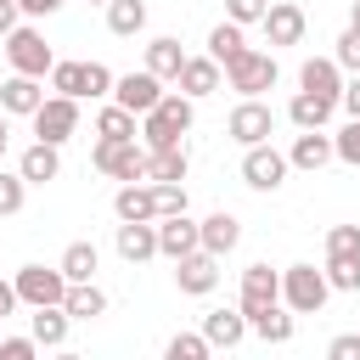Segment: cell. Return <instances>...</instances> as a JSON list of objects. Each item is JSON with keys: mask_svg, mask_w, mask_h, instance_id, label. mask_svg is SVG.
Wrapping results in <instances>:
<instances>
[{"mask_svg": "<svg viewBox=\"0 0 360 360\" xmlns=\"http://www.w3.org/2000/svg\"><path fill=\"white\" fill-rule=\"evenodd\" d=\"M242 51H248V39H242V22H231V17H225V22H214V28H208V56H214L219 68H225V62H236Z\"/></svg>", "mask_w": 360, "mask_h": 360, "instance_id": "f546056e", "label": "cell"}, {"mask_svg": "<svg viewBox=\"0 0 360 360\" xmlns=\"http://www.w3.org/2000/svg\"><path fill=\"white\" fill-rule=\"evenodd\" d=\"M112 84H118V73L107 62H84V96L90 101H112Z\"/></svg>", "mask_w": 360, "mask_h": 360, "instance_id": "74e56055", "label": "cell"}, {"mask_svg": "<svg viewBox=\"0 0 360 360\" xmlns=\"http://www.w3.org/2000/svg\"><path fill=\"white\" fill-rule=\"evenodd\" d=\"M39 101H45V79H34V73H11L0 84V112L6 118H34Z\"/></svg>", "mask_w": 360, "mask_h": 360, "instance_id": "9a60e30c", "label": "cell"}, {"mask_svg": "<svg viewBox=\"0 0 360 360\" xmlns=\"http://www.w3.org/2000/svg\"><path fill=\"white\" fill-rule=\"evenodd\" d=\"M236 242H242V219H236L231 208H214V214L202 219V248L225 259V253H236Z\"/></svg>", "mask_w": 360, "mask_h": 360, "instance_id": "cb8c5ba5", "label": "cell"}, {"mask_svg": "<svg viewBox=\"0 0 360 360\" xmlns=\"http://www.w3.org/2000/svg\"><path fill=\"white\" fill-rule=\"evenodd\" d=\"M45 79H51L56 96H79V101H84V62H56Z\"/></svg>", "mask_w": 360, "mask_h": 360, "instance_id": "8d00e7d4", "label": "cell"}, {"mask_svg": "<svg viewBox=\"0 0 360 360\" xmlns=\"http://www.w3.org/2000/svg\"><path fill=\"white\" fill-rule=\"evenodd\" d=\"M101 11H107V34H118V39H135L146 28V0H107Z\"/></svg>", "mask_w": 360, "mask_h": 360, "instance_id": "83f0119b", "label": "cell"}, {"mask_svg": "<svg viewBox=\"0 0 360 360\" xmlns=\"http://www.w3.org/2000/svg\"><path fill=\"white\" fill-rule=\"evenodd\" d=\"M236 304H242V315H259V309L281 304V270L248 264V270H242V287H236Z\"/></svg>", "mask_w": 360, "mask_h": 360, "instance_id": "7c38bea8", "label": "cell"}, {"mask_svg": "<svg viewBox=\"0 0 360 360\" xmlns=\"http://www.w3.org/2000/svg\"><path fill=\"white\" fill-rule=\"evenodd\" d=\"M28 332L39 338V349H62L68 332H73V315H68L62 304H39V309L28 315Z\"/></svg>", "mask_w": 360, "mask_h": 360, "instance_id": "603a6c76", "label": "cell"}, {"mask_svg": "<svg viewBox=\"0 0 360 360\" xmlns=\"http://www.w3.org/2000/svg\"><path fill=\"white\" fill-rule=\"evenodd\" d=\"M326 360H360V332H338L326 343Z\"/></svg>", "mask_w": 360, "mask_h": 360, "instance_id": "f6af8a7d", "label": "cell"}, {"mask_svg": "<svg viewBox=\"0 0 360 360\" xmlns=\"http://www.w3.org/2000/svg\"><path fill=\"white\" fill-rule=\"evenodd\" d=\"M174 287H180L186 298H208V292L219 287V253H208V248H197V253H186V259H174Z\"/></svg>", "mask_w": 360, "mask_h": 360, "instance_id": "30bf717a", "label": "cell"}, {"mask_svg": "<svg viewBox=\"0 0 360 360\" xmlns=\"http://www.w3.org/2000/svg\"><path fill=\"white\" fill-rule=\"evenodd\" d=\"M90 6H107V0H90Z\"/></svg>", "mask_w": 360, "mask_h": 360, "instance_id": "f5cc1de1", "label": "cell"}, {"mask_svg": "<svg viewBox=\"0 0 360 360\" xmlns=\"http://www.w3.org/2000/svg\"><path fill=\"white\" fill-rule=\"evenodd\" d=\"M22 6V17H51V11H62L68 0H17Z\"/></svg>", "mask_w": 360, "mask_h": 360, "instance_id": "7dc6e473", "label": "cell"}, {"mask_svg": "<svg viewBox=\"0 0 360 360\" xmlns=\"http://www.w3.org/2000/svg\"><path fill=\"white\" fill-rule=\"evenodd\" d=\"M332 152H338V163H349V169H360V118H349L338 135H332Z\"/></svg>", "mask_w": 360, "mask_h": 360, "instance_id": "ab89813d", "label": "cell"}, {"mask_svg": "<svg viewBox=\"0 0 360 360\" xmlns=\"http://www.w3.org/2000/svg\"><path fill=\"white\" fill-rule=\"evenodd\" d=\"M264 39H270V51H281V45H298L304 39V28H309V17H304V6L298 0H270V11H264Z\"/></svg>", "mask_w": 360, "mask_h": 360, "instance_id": "4fadbf2b", "label": "cell"}, {"mask_svg": "<svg viewBox=\"0 0 360 360\" xmlns=\"http://www.w3.org/2000/svg\"><path fill=\"white\" fill-rule=\"evenodd\" d=\"M39 354V338L28 332V338H0V360H34Z\"/></svg>", "mask_w": 360, "mask_h": 360, "instance_id": "ee69618b", "label": "cell"}, {"mask_svg": "<svg viewBox=\"0 0 360 360\" xmlns=\"http://www.w3.org/2000/svg\"><path fill=\"white\" fill-rule=\"evenodd\" d=\"M62 309H68L73 321H101V315H107V292H101L96 281H68Z\"/></svg>", "mask_w": 360, "mask_h": 360, "instance_id": "4316f807", "label": "cell"}, {"mask_svg": "<svg viewBox=\"0 0 360 360\" xmlns=\"http://www.w3.org/2000/svg\"><path fill=\"white\" fill-rule=\"evenodd\" d=\"M332 158H338V152H332V135H326V129H298L292 146H287V163H292L298 174H321Z\"/></svg>", "mask_w": 360, "mask_h": 360, "instance_id": "2e32d148", "label": "cell"}, {"mask_svg": "<svg viewBox=\"0 0 360 360\" xmlns=\"http://www.w3.org/2000/svg\"><path fill=\"white\" fill-rule=\"evenodd\" d=\"M17 304H22V298H17V281H0V321H6Z\"/></svg>", "mask_w": 360, "mask_h": 360, "instance_id": "681fc988", "label": "cell"}, {"mask_svg": "<svg viewBox=\"0 0 360 360\" xmlns=\"http://www.w3.org/2000/svg\"><path fill=\"white\" fill-rule=\"evenodd\" d=\"M56 264H62V276H68V281H96V270H101V253H96V242H68Z\"/></svg>", "mask_w": 360, "mask_h": 360, "instance_id": "f1b7e54d", "label": "cell"}, {"mask_svg": "<svg viewBox=\"0 0 360 360\" xmlns=\"http://www.w3.org/2000/svg\"><path fill=\"white\" fill-rule=\"evenodd\" d=\"M112 101H118V107H129L135 118H146V112L163 101V79H158L152 68H141V73H118V84H112Z\"/></svg>", "mask_w": 360, "mask_h": 360, "instance_id": "8fae6325", "label": "cell"}, {"mask_svg": "<svg viewBox=\"0 0 360 360\" xmlns=\"http://www.w3.org/2000/svg\"><path fill=\"white\" fill-rule=\"evenodd\" d=\"M163 354H169V360H208L214 343H208L202 332H174V338L163 343Z\"/></svg>", "mask_w": 360, "mask_h": 360, "instance_id": "e575fe53", "label": "cell"}, {"mask_svg": "<svg viewBox=\"0 0 360 360\" xmlns=\"http://www.w3.org/2000/svg\"><path fill=\"white\" fill-rule=\"evenodd\" d=\"M186 169H191L186 146H169V152H146V180H152V186H158V180H186Z\"/></svg>", "mask_w": 360, "mask_h": 360, "instance_id": "d6a6232c", "label": "cell"}, {"mask_svg": "<svg viewBox=\"0 0 360 360\" xmlns=\"http://www.w3.org/2000/svg\"><path fill=\"white\" fill-rule=\"evenodd\" d=\"M248 326H253V338H264V343H292V338H298V315H292L287 304H270V309L248 315Z\"/></svg>", "mask_w": 360, "mask_h": 360, "instance_id": "d4e9b609", "label": "cell"}, {"mask_svg": "<svg viewBox=\"0 0 360 360\" xmlns=\"http://www.w3.org/2000/svg\"><path fill=\"white\" fill-rule=\"evenodd\" d=\"M96 135H112V141H135V135H141V118H135L129 107H118V101H101V112H96Z\"/></svg>", "mask_w": 360, "mask_h": 360, "instance_id": "4dcf8cb0", "label": "cell"}, {"mask_svg": "<svg viewBox=\"0 0 360 360\" xmlns=\"http://www.w3.org/2000/svg\"><path fill=\"white\" fill-rule=\"evenodd\" d=\"M326 298H332L326 264H321V270H315V264H287V270H281V304H287L292 315H321Z\"/></svg>", "mask_w": 360, "mask_h": 360, "instance_id": "6da1fadb", "label": "cell"}, {"mask_svg": "<svg viewBox=\"0 0 360 360\" xmlns=\"http://www.w3.org/2000/svg\"><path fill=\"white\" fill-rule=\"evenodd\" d=\"M180 135H186V129L169 124L163 112H146V118H141V146H146V152H169V146H180Z\"/></svg>", "mask_w": 360, "mask_h": 360, "instance_id": "1f68e13d", "label": "cell"}, {"mask_svg": "<svg viewBox=\"0 0 360 360\" xmlns=\"http://www.w3.org/2000/svg\"><path fill=\"white\" fill-rule=\"evenodd\" d=\"M22 202H28V180L17 169H0V219L22 214Z\"/></svg>", "mask_w": 360, "mask_h": 360, "instance_id": "d590c367", "label": "cell"}, {"mask_svg": "<svg viewBox=\"0 0 360 360\" xmlns=\"http://www.w3.org/2000/svg\"><path fill=\"white\" fill-rule=\"evenodd\" d=\"M11 281H17V298H22L28 309H39V304H62V298H68V276H62V264H22Z\"/></svg>", "mask_w": 360, "mask_h": 360, "instance_id": "ba28073f", "label": "cell"}, {"mask_svg": "<svg viewBox=\"0 0 360 360\" xmlns=\"http://www.w3.org/2000/svg\"><path fill=\"white\" fill-rule=\"evenodd\" d=\"M332 253H360V225H332L326 231V259Z\"/></svg>", "mask_w": 360, "mask_h": 360, "instance_id": "b9f144b4", "label": "cell"}, {"mask_svg": "<svg viewBox=\"0 0 360 360\" xmlns=\"http://www.w3.org/2000/svg\"><path fill=\"white\" fill-rule=\"evenodd\" d=\"M112 248H118L124 264L163 259V253H158V219H118V225H112Z\"/></svg>", "mask_w": 360, "mask_h": 360, "instance_id": "9c48e42d", "label": "cell"}, {"mask_svg": "<svg viewBox=\"0 0 360 360\" xmlns=\"http://www.w3.org/2000/svg\"><path fill=\"white\" fill-rule=\"evenodd\" d=\"M6 135H11V124H6V112H0V163H6Z\"/></svg>", "mask_w": 360, "mask_h": 360, "instance_id": "f907efd6", "label": "cell"}, {"mask_svg": "<svg viewBox=\"0 0 360 360\" xmlns=\"http://www.w3.org/2000/svg\"><path fill=\"white\" fill-rule=\"evenodd\" d=\"M17 17H22V6H17V0H0V39L17 28Z\"/></svg>", "mask_w": 360, "mask_h": 360, "instance_id": "c3c4849f", "label": "cell"}, {"mask_svg": "<svg viewBox=\"0 0 360 360\" xmlns=\"http://www.w3.org/2000/svg\"><path fill=\"white\" fill-rule=\"evenodd\" d=\"M349 22H354V28H360V0H354V6H349Z\"/></svg>", "mask_w": 360, "mask_h": 360, "instance_id": "816d5d0a", "label": "cell"}, {"mask_svg": "<svg viewBox=\"0 0 360 360\" xmlns=\"http://www.w3.org/2000/svg\"><path fill=\"white\" fill-rule=\"evenodd\" d=\"M332 56H338V68H343V73H360V28H354V22L332 39Z\"/></svg>", "mask_w": 360, "mask_h": 360, "instance_id": "f35d334b", "label": "cell"}, {"mask_svg": "<svg viewBox=\"0 0 360 360\" xmlns=\"http://www.w3.org/2000/svg\"><path fill=\"white\" fill-rule=\"evenodd\" d=\"M17 174H22L28 186H45V180H56V174H62V146H51V141H34V146H22V158H17Z\"/></svg>", "mask_w": 360, "mask_h": 360, "instance_id": "d6986e66", "label": "cell"}, {"mask_svg": "<svg viewBox=\"0 0 360 360\" xmlns=\"http://www.w3.org/2000/svg\"><path fill=\"white\" fill-rule=\"evenodd\" d=\"M34 124V141H51V146H68L73 135H79V96H45L39 101V112L28 118Z\"/></svg>", "mask_w": 360, "mask_h": 360, "instance_id": "8992f818", "label": "cell"}, {"mask_svg": "<svg viewBox=\"0 0 360 360\" xmlns=\"http://www.w3.org/2000/svg\"><path fill=\"white\" fill-rule=\"evenodd\" d=\"M0 51H6L11 73H34V79H45V73L56 68V51L45 45V34H39L34 22H17V28L0 39Z\"/></svg>", "mask_w": 360, "mask_h": 360, "instance_id": "7a4b0ae2", "label": "cell"}, {"mask_svg": "<svg viewBox=\"0 0 360 360\" xmlns=\"http://www.w3.org/2000/svg\"><path fill=\"white\" fill-rule=\"evenodd\" d=\"M326 281H332V292H360V253H332Z\"/></svg>", "mask_w": 360, "mask_h": 360, "instance_id": "836d02e7", "label": "cell"}, {"mask_svg": "<svg viewBox=\"0 0 360 360\" xmlns=\"http://www.w3.org/2000/svg\"><path fill=\"white\" fill-rule=\"evenodd\" d=\"M225 84V68L202 51V56H186V68H180V79H174V90H186L191 101H202V96H214Z\"/></svg>", "mask_w": 360, "mask_h": 360, "instance_id": "e0dca14e", "label": "cell"}, {"mask_svg": "<svg viewBox=\"0 0 360 360\" xmlns=\"http://www.w3.org/2000/svg\"><path fill=\"white\" fill-rule=\"evenodd\" d=\"M112 214H118V219H158L152 180H118V191H112Z\"/></svg>", "mask_w": 360, "mask_h": 360, "instance_id": "ffe728a7", "label": "cell"}, {"mask_svg": "<svg viewBox=\"0 0 360 360\" xmlns=\"http://www.w3.org/2000/svg\"><path fill=\"white\" fill-rule=\"evenodd\" d=\"M152 197H158V219L163 214H186V180H158Z\"/></svg>", "mask_w": 360, "mask_h": 360, "instance_id": "60d3db41", "label": "cell"}, {"mask_svg": "<svg viewBox=\"0 0 360 360\" xmlns=\"http://www.w3.org/2000/svg\"><path fill=\"white\" fill-rule=\"evenodd\" d=\"M248 332H253V326H248L242 304H236V309H208V315H202V338H208L214 349H236Z\"/></svg>", "mask_w": 360, "mask_h": 360, "instance_id": "44dd1931", "label": "cell"}, {"mask_svg": "<svg viewBox=\"0 0 360 360\" xmlns=\"http://www.w3.org/2000/svg\"><path fill=\"white\" fill-rule=\"evenodd\" d=\"M343 68H338V56H309L304 68H298V90H315V96H326V101H338L343 96Z\"/></svg>", "mask_w": 360, "mask_h": 360, "instance_id": "ac0fdd59", "label": "cell"}, {"mask_svg": "<svg viewBox=\"0 0 360 360\" xmlns=\"http://www.w3.org/2000/svg\"><path fill=\"white\" fill-rule=\"evenodd\" d=\"M146 68H152L163 84H174V79H180V68H186V51H180V39H174V34H158V39L146 45Z\"/></svg>", "mask_w": 360, "mask_h": 360, "instance_id": "484cf974", "label": "cell"}, {"mask_svg": "<svg viewBox=\"0 0 360 360\" xmlns=\"http://www.w3.org/2000/svg\"><path fill=\"white\" fill-rule=\"evenodd\" d=\"M264 11H270V0H225V17L242 22V28L248 22H264Z\"/></svg>", "mask_w": 360, "mask_h": 360, "instance_id": "7bdbcfd3", "label": "cell"}, {"mask_svg": "<svg viewBox=\"0 0 360 360\" xmlns=\"http://www.w3.org/2000/svg\"><path fill=\"white\" fill-rule=\"evenodd\" d=\"M197 248H202V219H191V214H163L158 219V253L163 259H186Z\"/></svg>", "mask_w": 360, "mask_h": 360, "instance_id": "5bb4252c", "label": "cell"}, {"mask_svg": "<svg viewBox=\"0 0 360 360\" xmlns=\"http://www.w3.org/2000/svg\"><path fill=\"white\" fill-rule=\"evenodd\" d=\"M287 174H292V163H287V152H281L276 141L242 146V186H248V191H281Z\"/></svg>", "mask_w": 360, "mask_h": 360, "instance_id": "277c9868", "label": "cell"}, {"mask_svg": "<svg viewBox=\"0 0 360 360\" xmlns=\"http://www.w3.org/2000/svg\"><path fill=\"white\" fill-rule=\"evenodd\" d=\"M332 112H338V101H326V96H315V90H298V96L287 101V124H292V129H326Z\"/></svg>", "mask_w": 360, "mask_h": 360, "instance_id": "7402d4cb", "label": "cell"}, {"mask_svg": "<svg viewBox=\"0 0 360 360\" xmlns=\"http://www.w3.org/2000/svg\"><path fill=\"white\" fill-rule=\"evenodd\" d=\"M225 135H231L236 146H259V141H270V135H276V107L259 101V96H242V101L231 107V118H225Z\"/></svg>", "mask_w": 360, "mask_h": 360, "instance_id": "52a82bcc", "label": "cell"}, {"mask_svg": "<svg viewBox=\"0 0 360 360\" xmlns=\"http://www.w3.org/2000/svg\"><path fill=\"white\" fill-rule=\"evenodd\" d=\"M90 163H96L107 180H146V146H141V135H135V141L96 135V146H90Z\"/></svg>", "mask_w": 360, "mask_h": 360, "instance_id": "3957f363", "label": "cell"}, {"mask_svg": "<svg viewBox=\"0 0 360 360\" xmlns=\"http://www.w3.org/2000/svg\"><path fill=\"white\" fill-rule=\"evenodd\" d=\"M338 107H343L349 118H360V73H349V79H343V96H338Z\"/></svg>", "mask_w": 360, "mask_h": 360, "instance_id": "bcb514c9", "label": "cell"}, {"mask_svg": "<svg viewBox=\"0 0 360 360\" xmlns=\"http://www.w3.org/2000/svg\"><path fill=\"white\" fill-rule=\"evenodd\" d=\"M281 79V68H276V51H242L236 62H225V84L236 90V96H264L270 84Z\"/></svg>", "mask_w": 360, "mask_h": 360, "instance_id": "5b68a950", "label": "cell"}]
</instances>
